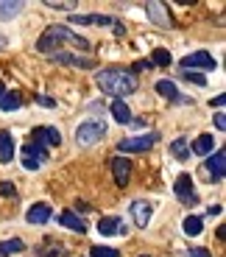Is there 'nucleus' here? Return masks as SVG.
I'll return each mask as SVG.
<instances>
[{"instance_id":"13","label":"nucleus","mask_w":226,"mask_h":257,"mask_svg":"<svg viewBox=\"0 0 226 257\" xmlns=\"http://www.w3.org/2000/svg\"><path fill=\"white\" fill-rule=\"evenodd\" d=\"M156 92H159L162 98H168V101H173V103H193V98L179 95V87H176L173 81H168V78H162V81H156Z\"/></svg>"},{"instance_id":"10","label":"nucleus","mask_w":226,"mask_h":257,"mask_svg":"<svg viewBox=\"0 0 226 257\" xmlns=\"http://www.w3.org/2000/svg\"><path fill=\"white\" fill-rule=\"evenodd\" d=\"M145 12H148V17L154 20V26H159V28H170L173 26V20H170V12H168V6L165 3H145Z\"/></svg>"},{"instance_id":"11","label":"nucleus","mask_w":226,"mask_h":257,"mask_svg":"<svg viewBox=\"0 0 226 257\" xmlns=\"http://www.w3.org/2000/svg\"><path fill=\"white\" fill-rule=\"evenodd\" d=\"M98 232H101L104 238H112V235H129V226L123 224L120 218H115V215H106V218L98 221Z\"/></svg>"},{"instance_id":"31","label":"nucleus","mask_w":226,"mask_h":257,"mask_svg":"<svg viewBox=\"0 0 226 257\" xmlns=\"http://www.w3.org/2000/svg\"><path fill=\"white\" fill-rule=\"evenodd\" d=\"M0 196H17V187L12 185V182H0Z\"/></svg>"},{"instance_id":"34","label":"nucleus","mask_w":226,"mask_h":257,"mask_svg":"<svg viewBox=\"0 0 226 257\" xmlns=\"http://www.w3.org/2000/svg\"><path fill=\"white\" fill-rule=\"evenodd\" d=\"M215 128H218V132H223V128H226V115H223V112L215 115Z\"/></svg>"},{"instance_id":"17","label":"nucleus","mask_w":226,"mask_h":257,"mask_svg":"<svg viewBox=\"0 0 226 257\" xmlns=\"http://www.w3.org/2000/svg\"><path fill=\"white\" fill-rule=\"evenodd\" d=\"M51 215H53L51 204H34L31 210L26 212L28 224H48V221H51Z\"/></svg>"},{"instance_id":"19","label":"nucleus","mask_w":226,"mask_h":257,"mask_svg":"<svg viewBox=\"0 0 226 257\" xmlns=\"http://www.w3.org/2000/svg\"><path fill=\"white\" fill-rule=\"evenodd\" d=\"M12 157H14V137L9 132H0V162L9 165Z\"/></svg>"},{"instance_id":"26","label":"nucleus","mask_w":226,"mask_h":257,"mask_svg":"<svg viewBox=\"0 0 226 257\" xmlns=\"http://www.w3.org/2000/svg\"><path fill=\"white\" fill-rule=\"evenodd\" d=\"M170 154H173L176 160H181V162H184V160L190 157V146H187V140H184V137L173 140V143H170Z\"/></svg>"},{"instance_id":"6","label":"nucleus","mask_w":226,"mask_h":257,"mask_svg":"<svg viewBox=\"0 0 226 257\" xmlns=\"http://www.w3.org/2000/svg\"><path fill=\"white\" fill-rule=\"evenodd\" d=\"M31 143L48 151V148L62 146V135H59L56 126H37V128H34V135H31Z\"/></svg>"},{"instance_id":"20","label":"nucleus","mask_w":226,"mask_h":257,"mask_svg":"<svg viewBox=\"0 0 226 257\" xmlns=\"http://www.w3.org/2000/svg\"><path fill=\"white\" fill-rule=\"evenodd\" d=\"M109 112H112V117H115L117 123H123V126L131 123V109H129V103H126V101H115L109 106Z\"/></svg>"},{"instance_id":"36","label":"nucleus","mask_w":226,"mask_h":257,"mask_svg":"<svg viewBox=\"0 0 226 257\" xmlns=\"http://www.w3.org/2000/svg\"><path fill=\"white\" fill-rule=\"evenodd\" d=\"M112 28H115V34H117V37H123V34H126V26H120V23H115Z\"/></svg>"},{"instance_id":"30","label":"nucleus","mask_w":226,"mask_h":257,"mask_svg":"<svg viewBox=\"0 0 226 257\" xmlns=\"http://www.w3.org/2000/svg\"><path fill=\"white\" fill-rule=\"evenodd\" d=\"M181 78H187V81L198 84V87H207V78H204V73H190V70H181Z\"/></svg>"},{"instance_id":"24","label":"nucleus","mask_w":226,"mask_h":257,"mask_svg":"<svg viewBox=\"0 0 226 257\" xmlns=\"http://www.w3.org/2000/svg\"><path fill=\"white\" fill-rule=\"evenodd\" d=\"M181 229H184V235L195 238V235H201V229H204V218H198V215H187L184 224H181Z\"/></svg>"},{"instance_id":"5","label":"nucleus","mask_w":226,"mask_h":257,"mask_svg":"<svg viewBox=\"0 0 226 257\" xmlns=\"http://www.w3.org/2000/svg\"><path fill=\"white\" fill-rule=\"evenodd\" d=\"M159 143V135L151 132V135H142V137H126V140L117 143V151L120 154H131V151H148Z\"/></svg>"},{"instance_id":"21","label":"nucleus","mask_w":226,"mask_h":257,"mask_svg":"<svg viewBox=\"0 0 226 257\" xmlns=\"http://www.w3.org/2000/svg\"><path fill=\"white\" fill-rule=\"evenodd\" d=\"M212 151H215L212 135H198L193 140V154H212Z\"/></svg>"},{"instance_id":"12","label":"nucleus","mask_w":226,"mask_h":257,"mask_svg":"<svg viewBox=\"0 0 226 257\" xmlns=\"http://www.w3.org/2000/svg\"><path fill=\"white\" fill-rule=\"evenodd\" d=\"M112 174H115L117 187H126L131 179V162L126 160V157H115V160H112Z\"/></svg>"},{"instance_id":"29","label":"nucleus","mask_w":226,"mask_h":257,"mask_svg":"<svg viewBox=\"0 0 226 257\" xmlns=\"http://www.w3.org/2000/svg\"><path fill=\"white\" fill-rule=\"evenodd\" d=\"M90 257H120L117 249H109V246H92L90 249Z\"/></svg>"},{"instance_id":"7","label":"nucleus","mask_w":226,"mask_h":257,"mask_svg":"<svg viewBox=\"0 0 226 257\" xmlns=\"http://www.w3.org/2000/svg\"><path fill=\"white\" fill-rule=\"evenodd\" d=\"M173 193L181 204H198V196H195V187H193V176L190 174H179L173 185Z\"/></svg>"},{"instance_id":"39","label":"nucleus","mask_w":226,"mask_h":257,"mask_svg":"<svg viewBox=\"0 0 226 257\" xmlns=\"http://www.w3.org/2000/svg\"><path fill=\"white\" fill-rule=\"evenodd\" d=\"M6 45H9V37H3V34H0V51H3Z\"/></svg>"},{"instance_id":"23","label":"nucleus","mask_w":226,"mask_h":257,"mask_svg":"<svg viewBox=\"0 0 226 257\" xmlns=\"http://www.w3.org/2000/svg\"><path fill=\"white\" fill-rule=\"evenodd\" d=\"M23 106V95L20 92H6V95L0 98V109L3 112H17Z\"/></svg>"},{"instance_id":"25","label":"nucleus","mask_w":226,"mask_h":257,"mask_svg":"<svg viewBox=\"0 0 226 257\" xmlns=\"http://www.w3.org/2000/svg\"><path fill=\"white\" fill-rule=\"evenodd\" d=\"M20 251H26V243H23L20 238H14V240H3V243H0V257L20 254Z\"/></svg>"},{"instance_id":"4","label":"nucleus","mask_w":226,"mask_h":257,"mask_svg":"<svg viewBox=\"0 0 226 257\" xmlns=\"http://www.w3.org/2000/svg\"><path fill=\"white\" fill-rule=\"evenodd\" d=\"M215 67H218V62L209 51H195L181 59V70H190V73H204V70H215Z\"/></svg>"},{"instance_id":"3","label":"nucleus","mask_w":226,"mask_h":257,"mask_svg":"<svg viewBox=\"0 0 226 257\" xmlns=\"http://www.w3.org/2000/svg\"><path fill=\"white\" fill-rule=\"evenodd\" d=\"M106 135V123L104 120H87L81 123V126L76 128V140L78 146H95V143H101Z\"/></svg>"},{"instance_id":"32","label":"nucleus","mask_w":226,"mask_h":257,"mask_svg":"<svg viewBox=\"0 0 226 257\" xmlns=\"http://www.w3.org/2000/svg\"><path fill=\"white\" fill-rule=\"evenodd\" d=\"M187 257H212V251L204 249V246H195V249H190V251H187Z\"/></svg>"},{"instance_id":"33","label":"nucleus","mask_w":226,"mask_h":257,"mask_svg":"<svg viewBox=\"0 0 226 257\" xmlns=\"http://www.w3.org/2000/svg\"><path fill=\"white\" fill-rule=\"evenodd\" d=\"M151 67H154V64H151L148 59H140V62H134V70H131V73H140V70H151Z\"/></svg>"},{"instance_id":"18","label":"nucleus","mask_w":226,"mask_h":257,"mask_svg":"<svg viewBox=\"0 0 226 257\" xmlns=\"http://www.w3.org/2000/svg\"><path fill=\"white\" fill-rule=\"evenodd\" d=\"M59 224L67 226V229H73V232H78V235H84V232H87V224L78 218L73 210H65V212H62V215H59Z\"/></svg>"},{"instance_id":"28","label":"nucleus","mask_w":226,"mask_h":257,"mask_svg":"<svg viewBox=\"0 0 226 257\" xmlns=\"http://www.w3.org/2000/svg\"><path fill=\"white\" fill-rule=\"evenodd\" d=\"M53 240H42V246H39V254H45V257H62L65 254V249L62 246H51Z\"/></svg>"},{"instance_id":"35","label":"nucleus","mask_w":226,"mask_h":257,"mask_svg":"<svg viewBox=\"0 0 226 257\" xmlns=\"http://www.w3.org/2000/svg\"><path fill=\"white\" fill-rule=\"evenodd\" d=\"M34 101H37V103H42V106H56V101H53V98H45V95H37Z\"/></svg>"},{"instance_id":"37","label":"nucleus","mask_w":226,"mask_h":257,"mask_svg":"<svg viewBox=\"0 0 226 257\" xmlns=\"http://www.w3.org/2000/svg\"><path fill=\"white\" fill-rule=\"evenodd\" d=\"M207 215H220V207H218V204H215V207H209V210H207Z\"/></svg>"},{"instance_id":"15","label":"nucleus","mask_w":226,"mask_h":257,"mask_svg":"<svg viewBox=\"0 0 226 257\" xmlns=\"http://www.w3.org/2000/svg\"><path fill=\"white\" fill-rule=\"evenodd\" d=\"M53 62H59V64H70V67H81V70H92L95 67V62L92 59H81V56H73V53H65V51H59V53H53Z\"/></svg>"},{"instance_id":"27","label":"nucleus","mask_w":226,"mask_h":257,"mask_svg":"<svg viewBox=\"0 0 226 257\" xmlns=\"http://www.w3.org/2000/svg\"><path fill=\"white\" fill-rule=\"evenodd\" d=\"M148 62L154 64V67H168V64L173 62V59H170V51H165V48H156V51L151 53Z\"/></svg>"},{"instance_id":"22","label":"nucleus","mask_w":226,"mask_h":257,"mask_svg":"<svg viewBox=\"0 0 226 257\" xmlns=\"http://www.w3.org/2000/svg\"><path fill=\"white\" fill-rule=\"evenodd\" d=\"M23 3L20 0H0V20H12L14 14H20L23 12Z\"/></svg>"},{"instance_id":"9","label":"nucleus","mask_w":226,"mask_h":257,"mask_svg":"<svg viewBox=\"0 0 226 257\" xmlns=\"http://www.w3.org/2000/svg\"><path fill=\"white\" fill-rule=\"evenodd\" d=\"M207 179L209 182H223V176H226V151H215V154H209V160H207Z\"/></svg>"},{"instance_id":"38","label":"nucleus","mask_w":226,"mask_h":257,"mask_svg":"<svg viewBox=\"0 0 226 257\" xmlns=\"http://www.w3.org/2000/svg\"><path fill=\"white\" fill-rule=\"evenodd\" d=\"M223 103H226V98H223V95H218V98L212 101V106H223Z\"/></svg>"},{"instance_id":"40","label":"nucleus","mask_w":226,"mask_h":257,"mask_svg":"<svg viewBox=\"0 0 226 257\" xmlns=\"http://www.w3.org/2000/svg\"><path fill=\"white\" fill-rule=\"evenodd\" d=\"M6 95V87H3V81H0V98Z\"/></svg>"},{"instance_id":"41","label":"nucleus","mask_w":226,"mask_h":257,"mask_svg":"<svg viewBox=\"0 0 226 257\" xmlns=\"http://www.w3.org/2000/svg\"><path fill=\"white\" fill-rule=\"evenodd\" d=\"M140 257H148V254H140Z\"/></svg>"},{"instance_id":"8","label":"nucleus","mask_w":226,"mask_h":257,"mask_svg":"<svg viewBox=\"0 0 226 257\" xmlns=\"http://www.w3.org/2000/svg\"><path fill=\"white\" fill-rule=\"evenodd\" d=\"M20 154H23V168H26V171H37V168H42V162L48 160V151L34 146V143H26Z\"/></svg>"},{"instance_id":"16","label":"nucleus","mask_w":226,"mask_h":257,"mask_svg":"<svg viewBox=\"0 0 226 257\" xmlns=\"http://www.w3.org/2000/svg\"><path fill=\"white\" fill-rule=\"evenodd\" d=\"M129 212H131V221H134L137 226H148V221H151V204L148 201H131V207H129Z\"/></svg>"},{"instance_id":"14","label":"nucleus","mask_w":226,"mask_h":257,"mask_svg":"<svg viewBox=\"0 0 226 257\" xmlns=\"http://www.w3.org/2000/svg\"><path fill=\"white\" fill-rule=\"evenodd\" d=\"M70 23L73 26H115V17H106V14H73Z\"/></svg>"},{"instance_id":"2","label":"nucleus","mask_w":226,"mask_h":257,"mask_svg":"<svg viewBox=\"0 0 226 257\" xmlns=\"http://www.w3.org/2000/svg\"><path fill=\"white\" fill-rule=\"evenodd\" d=\"M95 84L101 87V92L112 95L115 101H123L126 95L137 92V76L131 70H123V67H106V70L95 73Z\"/></svg>"},{"instance_id":"1","label":"nucleus","mask_w":226,"mask_h":257,"mask_svg":"<svg viewBox=\"0 0 226 257\" xmlns=\"http://www.w3.org/2000/svg\"><path fill=\"white\" fill-rule=\"evenodd\" d=\"M62 45H73V48H78V51H90L92 48L90 39L81 37V34H73L67 26H48L45 31L39 34V39H37V51L48 53V56L59 53Z\"/></svg>"}]
</instances>
